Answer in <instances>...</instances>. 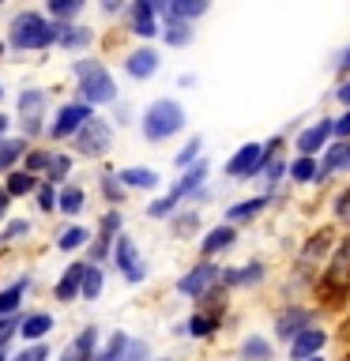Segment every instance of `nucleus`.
I'll use <instances>...</instances> for the list:
<instances>
[{
  "label": "nucleus",
  "instance_id": "39448f33",
  "mask_svg": "<svg viewBox=\"0 0 350 361\" xmlns=\"http://www.w3.org/2000/svg\"><path fill=\"white\" fill-rule=\"evenodd\" d=\"M279 143H282V135H271V140H264V143L237 147V151L226 158V177H230V180H253V177H260V169H264L271 158H279Z\"/></svg>",
  "mask_w": 350,
  "mask_h": 361
},
{
  "label": "nucleus",
  "instance_id": "7c9ffc66",
  "mask_svg": "<svg viewBox=\"0 0 350 361\" xmlns=\"http://www.w3.org/2000/svg\"><path fill=\"white\" fill-rule=\"evenodd\" d=\"M128 346H132L128 335H124V331H113L109 343L95 354V361H124V357H128Z\"/></svg>",
  "mask_w": 350,
  "mask_h": 361
},
{
  "label": "nucleus",
  "instance_id": "052dcab7",
  "mask_svg": "<svg viewBox=\"0 0 350 361\" xmlns=\"http://www.w3.org/2000/svg\"><path fill=\"white\" fill-rule=\"evenodd\" d=\"M8 124H11V121L4 117V113H0V143H4V140H8Z\"/></svg>",
  "mask_w": 350,
  "mask_h": 361
},
{
  "label": "nucleus",
  "instance_id": "e433bc0d",
  "mask_svg": "<svg viewBox=\"0 0 350 361\" xmlns=\"http://www.w3.org/2000/svg\"><path fill=\"white\" fill-rule=\"evenodd\" d=\"M200 151H203V135H192V140L181 147V154L174 158V166L181 169V173H185V169H192V166L200 162Z\"/></svg>",
  "mask_w": 350,
  "mask_h": 361
},
{
  "label": "nucleus",
  "instance_id": "72a5a7b5",
  "mask_svg": "<svg viewBox=\"0 0 350 361\" xmlns=\"http://www.w3.org/2000/svg\"><path fill=\"white\" fill-rule=\"evenodd\" d=\"M42 109H45V90L30 87V90H23V94H19V113H23V121L42 117Z\"/></svg>",
  "mask_w": 350,
  "mask_h": 361
},
{
  "label": "nucleus",
  "instance_id": "393cba45",
  "mask_svg": "<svg viewBox=\"0 0 350 361\" xmlns=\"http://www.w3.org/2000/svg\"><path fill=\"white\" fill-rule=\"evenodd\" d=\"M49 331H53V316L49 312H30V316H23V320H19V335L30 338V343H42Z\"/></svg>",
  "mask_w": 350,
  "mask_h": 361
},
{
  "label": "nucleus",
  "instance_id": "79ce46f5",
  "mask_svg": "<svg viewBox=\"0 0 350 361\" xmlns=\"http://www.w3.org/2000/svg\"><path fill=\"white\" fill-rule=\"evenodd\" d=\"M45 173H49V185H53V188H56V185L64 188V177L72 173V158H68V154H53V158H49V169H45Z\"/></svg>",
  "mask_w": 350,
  "mask_h": 361
},
{
  "label": "nucleus",
  "instance_id": "473e14b6",
  "mask_svg": "<svg viewBox=\"0 0 350 361\" xmlns=\"http://www.w3.org/2000/svg\"><path fill=\"white\" fill-rule=\"evenodd\" d=\"M83 188H76V185H64V188H56V211H64V214H79L83 211Z\"/></svg>",
  "mask_w": 350,
  "mask_h": 361
},
{
  "label": "nucleus",
  "instance_id": "cd10ccee",
  "mask_svg": "<svg viewBox=\"0 0 350 361\" xmlns=\"http://www.w3.org/2000/svg\"><path fill=\"white\" fill-rule=\"evenodd\" d=\"M286 177L294 180V185H316L320 162H316V158H294V162H286Z\"/></svg>",
  "mask_w": 350,
  "mask_h": 361
},
{
  "label": "nucleus",
  "instance_id": "f8f14e48",
  "mask_svg": "<svg viewBox=\"0 0 350 361\" xmlns=\"http://www.w3.org/2000/svg\"><path fill=\"white\" fill-rule=\"evenodd\" d=\"M95 117V109L83 106V102H68V106L56 109V121L49 124V135L53 140H72V135L83 128V124Z\"/></svg>",
  "mask_w": 350,
  "mask_h": 361
},
{
  "label": "nucleus",
  "instance_id": "aec40b11",
  "mask_svg": "<svg viewBox=\"0 0 350 361\" xmlns=\"http://www.w3.org/2000/svg\"><path fill=\"white\" fill-rule=\"evenodd\" d=\"M158 53L151 49V45H143V49H132L128 56H124V72H128L132 79H151L158 72Z\"/></svg>",
  "mask_w": 350,
  "mask_h": 361
},
{
  "label": "nucleus",
  "instance_id": "0e129e2a",
  "mask_svg": "<svg viewBox=\"0 0 350 361\" xmlns=\"http://www.w3.org/2000/svg\"><path fill=\"white\" fill-rule=\"evenodd\" d=\"M64 361H79V357H72V354H64Z\"/></svg>",
  "mask_w": 350,
  "mask_h": 361
},
{
  "label": "nucleus",
  "instance_id": "4be33fe9",
  "mask_svg": "<svg viewBox=\"0 0 350 361\" xmlns=\"http://www.w3.org/2000/svg\"><path fill=\"white\" fill-rule=\"evenodd\" d=\"M237 357L241 361H275V346L264 335H245L241 346H237Z\"/></svg>",
  "mask_w": 350,
  "mask_h": 361
},
{
  "label": "nucleus",
  "instance_id": "ddd939ff",
  "mask_svg": "<svg viewBox=\"0 0 350 361\" xmlns=\"http://www.w3.org/2000/svg\"><path fill=\"white\" fill-rule=\"evenodd\" d=\"M207 0H155V16H162L166 23H188L192 27V19L207 16Z\"/></svg>",
  "mask_w": 350,
  "mask_h": 361
},
{
  "label": "nucleus",
  "instance_id": "864d4df0",
  "mask_svg": "<svg viewBox=\"0 0 350 361\" xmlns=\"http://www.w3.org/2000/svg\"><path fill=\"white\" fill-rule=\"evenodd\" d=\"M27 230H30V222H27V219H16V222H8V226H4V237H0V241H11V237H23Z\"/></svg>",
  "mask_w": 350,
  "mask_h": 361
},
{
  "label": "nucleus",
  "instance_id": "f704fd0d",
  "mask_svg": "<svg viewBox=\"0 0 350 361\" xmlns=\"http://www.w3.org/2000/svg\"><path fill=\"white\" fill-rule=\"evenodd\" d=\"M87 241H90V233L83 226H68V230L56 233V248H61V252H76V248H83Z\"/></svg>",
  "mask_w": 350,
  "mask_h": 361
},
{
  "label": "nucleus",
  "instance_id": "c9c22d12",
  "mask_svg": "<svg viewBox=\"0 0 350 361\" xmlns=\"http://www.w3.org/2000/svg\"><path fill=\"white\" fill-rule=\"evenodd\" d=\"M102 282H106V275H102V264H87L83 267V290H79V298L95 301L102 293Z\"/></svg>",
  "mask_w": 350,
  "mask_h": 361
},
{
  "label": "nucleus",
  "instance_id": "5701e85b",
  "mask_svg": "<svg viewBox=\"0 0 350 361\" xmlns=\"http://www.w3.org/2000/svg\"><path fill=\"white\" fill-rule=\"evenodd\" d=\"M83 267L87 264H72L61 279H56V286H53L56 301H76L79 298V290H83Z\"/></svg>",
  "mask_w": 350,
  "mask_h": 361
},
{
  "label": "nucleus",
  "instance_id": "20e7f679",
  "mask_svg": "<svg viewBox=\"0 0 350 361\" xmlns=\"http://www.w3.org/2000/svg\"><path fill=\"white\" fill-rule=\"evenodd\" d=\"M207 173H211L207 158H200L192 169H185V173H181V180L166 192L162 200H155L151 207H147V214H151V219H174V211L181 207V203H185V200H196L200 192H203V180H207Z\"/></svg>",
  "mask_w": 350,
  "mask_h": 361
},
{
  "label": "nucleus",
  "instance_id": "69168bd1",
  "mask_svg": "<svg viewBox=\"0 0 350 361\" xmlns=\"http://www.w3.org/2000/svg\"><path fill=\"white\" fill-rule=\"evenodd\" d=\"M0 98H4V87H0Z\"/></svg>",
  "mask_w": 350,
  "mask_h": 361
},
{
  "label": "nucleus",
  "instance_id": "c03bdc74",
  "mask_svg": "<svg viewBox=\"0 0 350 361\" xmlns=\"http://www.w3.org/2000/svg\"><path fill=\"white\" fill-rule=\"evenodd\" d=\"M102 196H106L109 203H121V200H124V185L117 180V173H106V177H102Z\"/></svg>",
  "mask_w": 350,
  "mask_h": 361
},
{
  "label": "nucleus",
  "instance_id": "f257e3e1",
  "mask_svg": "<svg viewBox=\"0 0 350 361\" xmlns=\"http://www.w3.org/2000/svg\"><path fill=\"white\" fill-rule=\"evenodd\" d=\"M185 121H188L185 106H181L177 98H155L140 117V132H143L147 143H162L169 135L185 132Z\"/></svg>",
  "mask_w": 350,
  "mask_h": 361
},
{
  "label": "nucleus",
  "instance_id": "0eeeda50",
  "mask_svg": "<svg viewBox=\"0 0 350 361\" xmlns=\"http://www.w3.org/2000/svg\"><path fill=\"white\" fill-rule=\"evenodd\" d=\"M113 264H117L121 279L132 282V286L147 279V259L140 256V248H135V241H132L128 233H121L117 241H113Z\"/></svg>",
  "mask_w": 350,
  "mask_h": 361
},
{
  "label": "nucleus",
  "instance_id": "49530a36",
  "mask_svg": "<svg viewBox=\"0 0 350 361\" xmlns=\"http://www.w3.org/2000/svg\"><path fill=\"white\" fill-rule=\"evenodd\" d=\"M49 151H27V158H23V162H27V173L34 177V173H42V169H49Z\"/></svg>",
  "mask_w": 350,
  "mask_h": 361
},
{
  "label": "nucleus",
  "instance_id": "ea45409f",
  "mask_svg": "<svg viewBox=\"0 0 350 361\" xmlns=\"http://www.w3.org/2000/svg\"><path fill=\"white\" fill-rule=\"evenodd\" d=\"M19 158H27V140H4L0 143V169H11Z\"/></svg>",
  "mask_w": 350,
  "mask_h": 361
},
{
  "label": "nucleus",
  "instance_id": "6ab92c4d",
  "mask_svg": "<svg viewBox=\"0 0 350 361\" xmlns=\"http://www.w3.org/2000/svg\"><path fill=\"white\" fill-rule=\"evenodd\" d=\"M237 245V230L234 226H215V230H207L203 233V241H200V252H203V259H211V256H222V252H230V248Z\"/></svg>",
  "mask_w": 350,
  "mask_h": 361
},
{
  "label": "nucleus",
  "instance_id": "4d7b16f0",
  "mask_svg": "<svg viewBox=\"0 0 350 361\" xmlns=\"http://www.w3.org/2000/svg\"><path fill=\"white\" fill-rule=\"evenodd\" d=\"M335 98H339V106H343V109H350V75L335 87Z\"/></svg>",
  "mask_w": 350,
  "mask_h": 361
},
{
  "label": "nucleus",
  "instance_id": "dca6fc26",
  "mask_svg": "<svg viewBox=\"0 0 350 361\" xmlns=\"http://www.w3.org/2000/svg\"><path fill=\"white\" fill-rule=\"evenodd\" d=\"M267 279V267L260 264H245V267H222V279L219 286H230V290H248V286H260Z\"/></svg>",
  "mask_w": 350,
  "mask_h": 361
},
{
  "label": "nucleus",
  "instance_id": "2eb2a0df",
  "mask_svg": "<svg viewBox=\"0 0 350 361\" xmlns=\"http://www.w3.org/2000/svg\"><path fill=\"white\" fill-rule=\"evenodd\" d=\"M128 30L135 34V38H155V34H162L151 0H135V4H128Z\"/></svg>",
  "mask_w": 350,
  "mask_h": 361
},
{
  "label": "nucleus",
  "instance_id": "8fccbe9b",
  "mask_svg": "<svg viewBox=\"0 0 350 361\" xmlns=\"http://www.w3.org/2000/svg\"><path fill=\"white\" fill-rule=\"evenodd\" d=\"M196 226H200V211H185V214H177V219H174L177 233H192Z\"/></svg>",
  "mask_w": 350,
  "mask_h": 361
},
{
  "label": "nucleus",
  "instance_id": "58836bf2",
  "mask_svg": "<svg viewBox=\"0 0 350 361\" xmlns=\"http://www.w3.org/2000/svg\"><path fill=\"white\" fill-rule=\"evenodd\" d=\"M83 11V0H49V16L56 19V27H64L68 19H76Z\"/></svg>",
  "mask_w": 350,
  "mask_h": 361
},
{
  "label": "nucleus",
  "instance_id": "9b49d317",
  "mask_svg": "<svg viewBox=\"0 0 350 361\" xmlns=\"http://www.w3.org/2000/svg\"><path fill=\"white\" fill-rule=\"evenodd\" d=\"M332 117H320V121H313L309 128H301L298 132V140H294V151H298V158H316V151H327L332 147Z\"/></svg>",
  "mask_w": 350,
  "mask_h": 361
},
{
  "label": "nucleus",
  "instance_id": "5fc2aeb1",
  "mask_svg": "<svg viewBox=\"0 0 350 361\" xmlns=\"http://www.w3.org/2000/svg\"><path fill=\"white\" fill-rule=\"evenodd\" d=\"M147 354H151V350H147V343H143V338H132V346H128V357H124V361H147Z\"/></svg>",
  "mask_w": 350,
  "mask_h": 361
},
{
  "label": "nucleus",
  "instance_id": "603ef678",
  "mask_svg": "<svg viewBox=\"0 0 350 361\" xmlns=\"http://www.w3.org/2000/svg\"><path fill=\"white\" fill-rule=\"evenodd\" d=\"M19 331V316H4L0 320V350H8V338Z\"/></svg>",
  "mask_w": 350,
  "mask_h": 361
},
{
  "label": "nucleus",
  "instance_id": "bf43d9fd",
  "mask_svg": "<svg viewBox=\"0 0 350 361\" xmlns=\"http://www.w3.org/2000/svg\"><path fill=\"white\" fill-rule=\"evenodd\" d=\"M8 203H11V196L4 192V185H0V219H4V211H8Z\"/></svg>",
  "mask_w": 350,
  "mask_h": 361
},
{
  "label": "nucleus",
  "instance_id": "bb28decb",
  "mask_svg": "<svg viewBox=\"0 0 350 361\" xmlns=\"http://www.w3.org/2000/svg\"><path fill=\"white\" fill-rule=\"evenodd\" d=\"M215 331H219V316H211V312H196V316H188V324L177 327V335H192V338H211Z\"/></svg>",
  "mask_w": 350,
  "mask_h": 361
},
{
  "label": "nucleus",
  "instance_id": "09e8293b",
  "mask_svg": "<svg viewBox=\"0 0 350 361\" xmlns=\"http://www.w3.org/2000/svg\"><path fill=\"white\" fill-rule=\"evenodd\" d=\"M11 361H49V350H45V343H30L23 354H16Z\"/></svg>",
  "mask_w": 350,
  "mask_h": 361
},
{
  "label": "nucleus",
  "instance_id": "9d476101",
  "mask_svg": "<svg viewBox=\"0 0 350 361\" xmlns=\"http://www.w3.org/2000/svg\"><path fill=\"white\" fill-rule=\"evenodd\" d=\"M320 286H324V293H335V298L350 290V237L332 248V259H327V271H324Z\"/></svg>",
  "mask_w": 350,
  "mask_h": 361
},
{
  "label": "nucleus",
  "instance_id": "c85d7f7f",
  "mask_svg": "<svg viewBox=\"0 0 350 361\" xmlns=\"http://www.w3.org/2000/svg\"><path fill=\"white\" fill-rule=\"evenodd\" d=\"M68 354L79 357V361H95V354H98V327H83V331L72 338Z\"/></svg>",
  "mask_w": 350,
  "mask_h": 361
},
{
  "label": "nucleus",
  "instance_id": "338daca9",
  "mask_svg": "<svg viewBox=\"0 0 350 361\" xmlns=\"http://www.w3.org/2000/svg\"><path fill=\"white\" fill-rule=\"evenodd\" d=\"M158 361H169V357H158Z\"/></svg>",
  "mask_w": 350,
  "mask_h": 361
},
{
  "label": "nucleus",
  "instance_id": "37998d69",
  "mask_svg": "<svg viewBox=\"0 0 350 361\" xmlns=\"http://www.w3.org/2000/svg\"><path fill=\"white\" fill-rule=\"evenodd\" d=\"M121 226H124L121 211H109L106 219H102V233H98V237H106V241H117V237H121Z\"/></svg>",
  "mask_w": 350,
  "mask_h": 361
},
{
  "label": "nucleus",
  "instance_id": "a878e982",
  "mask_svg": "<svg viewBox=\"0 0 350 361\" xmlns=\"http://www.w3.org/2000/svg\"><path fill=\"white\" fill-rule=\"evenodd\" d=\"M90 42H95V30L79 27V23H64L56 30V45H64V49H87Z\"/></svg>",
  "mask_w": 350,
  "mask_h": 361
},
{
  "label": "nucleus",
  "instance_id": "1a4fd4ad",
  "mask_svg": "<svg viewBox=\"0 0 350 361\" xmlns=\"http://www.w3.org/2000/svg\"><path fill=\"white\" fill-rule=\"evenodd\" d=\"M222 279V267H215L211 259H203V264H196L192 271H185V275L177 279V293H185V298H207V293L219 286Z\"/></svg>",
  "mask_w": 350,
  "mask_h": 361
},
{
  "label": "nucleus",
  "instance_id": "4468645a",
  "mask_svg": "<svg viewBox=\"0 0 350 361\" xmlns=\"http://www.w3.org/2000/svg\"><path fill=\"white\" fill-rule=\"evenodd\" d=\"M327 335L320 324H313V327H305V331L298 335V338H290V361H305V357H320L324 354V346H327Z\"/></svg>",
  "mask_w": 350,
  "mask_h": 361
},
{
  "label": "nucleus",
  "instance_id": "7ed1b4c3",
  "mask_svg": "<svg viewBox=\"0 0 350 361\" xmlns=\"http://www.w3.org/2000/svg\"><path fill=\"white\" fill-rule=\"evenodd\" d=\"M72 72H76L79 102L83 106H109V102H117V83H113L109 68L102 61H76Z\"/></svg>",
  "mask_w": 350,
  "mask_h": 361
},
{
  "label": "nucleus",
  "instance_id": "2f4dec72",
  "mask_svg": "<svg viewBox=\"0 0 350 361\" xmlns=\"http://www.w3.org/2000/svg\"><path fill=\"white\" fill-rule=\"evenodd\" d=\"M38 185L42 180H34L27 169H11L8 180H4V192L8 196H30V192H38Z\"/></svg>",
  "mask_w": 350,
  "mask_h": 361
},
{
  "label": "nucleus",
  "instance_id": "e2e57ef3",
  "mask_svg": "<svg viewBox=\"0 0 350 361\" xmlns=\"http://www.w3.org/2000/svg\"><path fill=\"white\" fill-rule=\"evenodd\" d=\"M305 361H324V354H320V357H305Z\"/></svg>",
  "mask_w": 350,
  "mask_h": 361
},
{
  "label": "nucleus",
  "instance_id": "a18cd8bd",
  "mask_svg": "<svg viewBox=\"0 0 350 361\" xmlns=\"http://www.w3.org/2000/svg\"><path fill=\"white\" fill-rule=\"evenodd\" d=\"M332 211H335V222H343V226H350V185L335 196V203H332Z\"/></svg>",
  "mask_w": 350,
  "mask_h": 361
},
{
  "label": "nucleus",
  "instance_id": "4c0bfd02",
  "mask_svg": "<svg viewBox=\"0 0 350 361\" xmlns=\"http://www.w3.org/2000/svg\"><path fill=\"white\" fill-rule=\"evenodd\" d=\"M162 42L174 45V49H185V45L192 42V27H188V23H166V27H162Z\"/></svg>",
  "mask_w": 350,
  "mask_h": 361
},
{
  "label": "nucleus",
  "instance_id": "c756f323",
  "mask_svg": "<svg viewBox=\"0 0 350 361\" xmlns=\"http://www.w3.org/2000/svg\"><path fill=\"white\" fill-rule=\"evenodd\" d=\"M27 286H30V279H19V282H11L8 290H0V320H4V316H16V312H19Z\"/></svg>",
  "mask_w": 350,
  "mask_h": 361
},
{
  "label": "nucleus",
  "instance_id": "a19ab883",
  "mask_svg": "<svg viewBox=\"0 0 350 361\" xmlns=\"http://www.w3.org/2000/svg\"><path fill=\"white\" fill-rule=\"evenodd\" d=\"M282 177H286V162H282V158H271V162H267L264 169H260V185L267 188V196L275 192V185H279Z\"/></svg>",
  "mask_w": 350,
  "mask_h": 361
},
{
  "label": "nucleus",
  "instance_id": "423d86ee",
  "mask_svg": "<svg viewBox=\"0 0 350 361\" xmlns=\"http://www.w3.org/2000/svg\"><path fill=\"white\" fill-rule=\"evenodd\" d=\"M313 324H316V309L290 301V305H282V309L275 312V338L290 346V338H298L305 327H313Z\"/></svg>",
  "mask_w": 350,
  "mask_h": 361
},
{
  "label": "nucleus",
  "instance_id": "6e6d98bb",
  "mask_svg": "<svg viewBox=\"0 0 350 361\" xmlns=\"http://www.w3.org/2000/svg\"><path fill=\"white\" fill-rule=\"evenodd\" d=\"M335 72L343 75V79L350 75V45H346V49H339V56H335Z\"/></svg>",
  "mask_w": 350,
  "mask_h": 361
},
{
  "label": "nucleus",
  "instance_id": "f3484780",
  "mask_svg": "<svg viewBox=\"0 0 350 361\" xmlns=\"http://www.w3.org/2000/svg\"><path fill=\"white\" fill-rule=\"evenodd\" d=\"M335 173H350V140H335V143L324 151V158H320V177H316V185H324V180L335 177Z\"/></svg>",
  "mask_w": 350,
  "mask_h": 361
},
{
  "label": "nucleus",
  "instance_id": "a211bd4d",
  "mask_svg": "<svg viewBox=\"0 0 350 361\" xmlns=\"http://www.w3.org/2000/svg\"><path fill=\"white\" fill-rule=\"evenodd\" d=\"M267 203H271L267 192H264V196H248V200L230 203V207H226V226H234V230H237V226L260 219V211H267Z\"/></svg>",
  "mask_w": 350,
  "mask_h": 361
},
{
  "label": "nucleus",
  "instance_id": "3c124183",
  "mask_svg": "<svg viewBox=\"0 0 350 361\" xmlns=\"http://www.w3.org/2000/svg\"><path fill=\"white\" fill-rule=\"evenodd\" d=\"M332 135L335 140H350V109H343L339 117H332Z\"/></svg>",
  "mask_w": 350,
  "mask_h": 361
},
{
  "label": "nucleus",
  "instance_id": "b1692460",
  "mask_svg": "<svg viewBox=\"0 0 350 361\" xmlns=\"http://www.w3.org/2000/svg\"><path fill=\"white\" fill-rule=\"evenodd\" d=\"M332 248H335V245H332V233H313L309 245L301 248V271H305V275H309V267L320 264V259L332 252Z\"/></svg>",
  "mask_w": 350,
  "mask_h": 361
},
{
  "label": "nucleus",
  "instance_id": "de8ad7c7",
  "mask_svg": "<svg viewBox=\"0 0 350 361\" xmlns=\"http://www.w3.org/2000/svg\"><path fill=\"white\" fill-rule=\"evenodd\" d=\"M38 207L42 211H56V188L49 185V180H42V185H38Z\"/></svg>",
  "mask_w": 350,
  "mask_h": 361
},
{
  "label": "nucleus",
  "instance_id": "412c9836",
  "mask_svg": "<svg viewBox=\"0 0 350 361\" xmlns=\"http://www.w3.org/2000/svg\"><path fill=\"white\" fill-rule=\"evenodd\" d=\"M117 180L124 188H143V192H151V188H158V169H147V166H124L121 173H117Z\"/></svg>",
  "mask_w": 350,
  "mask_h": 361
},
{
  "label": "nucleus",
  "instance_id": "f03ea898",
  "mask_svg": "<svg viewBox=\"0 0 350 361\" xmlns=\"http://www.w3.org/2000/svg\"><path fill=\"white\" fill-rule=\"evenodd\" d=\"M56 23H49L42 16V11H19L16 19H11V27H8V45L11 49H49V45L56 42Z\"/></svg>",
  "mask_w": 350,
  "mask_h": 361
},
{
  "label": "nucleus",
  "instance_id": "680f3d73",
  "mask_svg": "<svg viewBox=\"0 0 350 361\" xmlns=\"http://www.w3.org/2000/svg\"><path fill=\"white\" fill-rule=\"evenodd\" d=\"M0 361H11V354H8V350H0Z\"/></svg>",
  "mask_w": 350,
  "mask_h": 361
},
{
  "label": "nucleus",
  "instance_id": "13d9d810",
  "mask_svg": "<svg viewBox=\"0 0 350 361\" xmlns=\"http://www.w3.org/2000/svg\"><path fill=\"white\" fill-rule=\"evenodd\" d=\"M23 132H27V135H38V132H42V117H34V121H23Z\"/></svg>",
  "mask_w": 350,
  "mask_h": 361
},
{
  "label": "nucleus",
  "instance_id": "6e6552de",
  "mask_svg": "<svg viewBox=\"0 0 350 361\" xmlns=\"http://www.w3.org/2000/svg\"><path fill=\"white\" fill-rule=\"evenodd\" d=\"M109 147H113V128H109V121H102V117H90L83 128L76 132V151L87 154V158H102Z\"/></svg>",
  "mask_w": 350,
  "mask_h": 361
}]
</instances>
